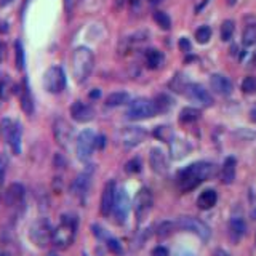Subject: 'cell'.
Instances as JSON below:
<instances>
[{
	"mask_svg": "<svg viewBox=\"0 0 256 256\" xmlns=\"http://www.w3.org/2000/svg\"><path fill=\"white\" fill-rule=\"evenodd\" d=\"M6 170H8V157L5 154H0V186H3Z\"/></svg>",
	"mask_w": 256,
	"mask_h": 256,
	"instance_id": "cell-40",
	"label": "cell"
},
{
	"mask_svg": "<svg viewBox=\"0 0 256 256\" xmlns=\"http://www.w3.org/2000/svg\"><path fill=\"white\" fill-rule=\"evenodd\" d=\"M92 175H93V170L92 168H87L84 173H80V175L75 178V181L72 184V194L77 195L80 200L85 199V195L90 189V183H92Z\"/></svg>",
	"mask_w": 256,
	"mask_h": 256,
	"instance_id": "cell-14",
	"label": "cell"
},
{
	"mask_svg": "<svg viewBox=\"0 0 256 256\" xmlns=\"http://www.w3.org/2000/svg\"><path fill=\"white\" fill-rule=\"evenodd\" d=\"M240 88H242V92L247 93V95L256 93V77H253V75H248V77H245L242 80V85H240Z\"/></svg>",
	"mask_w": 256,
	"mask_h": 256,
	"instance_id": "cell-38",
	"label": "cell"
},
{
	"mask_svg": "<svg viewBox=\"0 0 256 256\" xmlns=\"http://www.w3.org/2000/svg\"><path fill=\"white\" fill-rule=\"evenodd\" d=\"M21 138H22V127L19 122H13V127H11V131L8 134V144L13 150V154L19 155L21 154Z\"/></svg>",
	"mask_w": 256,
	"mask_h": 256,
	"instance_id": "cell-22",
	"label": "cell"
},
{
	"mask_svg": "<svg viewBox=\"0 0 256 256\" xmlns=\"http://www.w3.org/2000/svg\"><path fill=\"white\" fill-rule=\"evenodd\" d=\"M218 202V194L215 189H205L199 197H197V207L200 210H210L216 205Z\"/></svg>",
	"mask_w": 256,
	"mask_h": 256,
	"instance_id": "cell-24",
	"label": "cell"
},
{
	"mask_svg": "<svg viewBox=\"0 0 256 256\" xmlns=\"http://www.w3.org/2000/svg\"><path fill=\"white\" fill-rule=\"evenodd\" d=\"M245 232H247V224L242 218H232L229 221V237L232 242L237 244L245 236Z\"/></svg>",
	"mask_w": 256,
	"mask_h": 256,
	"instance_id": "cell-23",
	"label": "cell"
},
{
	"mask_svg": "<svg viewBox=\"0 0 256 256\" xmlns=\"http://www.w3.org/2000/svg\"><path fill=\"white\" fill-rule=\"evenodd\" d=\"M253 63L256 64V53H255V56H253Z\"/></svg>",
	"mask_w": 256,
	"mask_h": 256,
	"instance_id": "cell-56",
	"label": "cell"
},
{
	"mask_svg": "<svg viewBox=\"0 0 256 256\" xmlns=\"http://www.w3.org/2000/svg\"><path fill=\"white\" fill-rule=\"evenodd\" d=\"M130 103V96L125 92H117V93H111L106 98V106L108 108H117V106H122V104Z\"/></svg>",
	"mask_w": 256,
	"mask_h": 256,
	"instance_id": "cell-28",
	"label": "cell"
},
{
	"mask_svg": "<svg viewBox=\"0 0 256 256\" xmlns=\"http://www.w3.org/2000/svg\"><path fill=\"white\" fill-rule=\"evenodd\" d=\"M154 205V197H152V192H150L147 187H142L136 192L133 199V210H134V216H136L138 223L141 224L142 221L146 220L147 215L150 213Z\"/></svg>",
	"mask_w": 256,
	"mask_h": 256,
	"instance_id": "cell-7",
	"label": "cell"
},
{
	"mask_svg": "<svg viewBox=\"0 0 256 256\" xmlns=\"http://www.w3.org/2000/svg\"><path fill=\"white\" fill-rule=\"evenodd\" d=\"M250 116H252V120H255V122H256V108L250 112Z\"/></svg>",
	"mask_w": 256,
	"mask_h": 256,
	"instance_id": "cell-52",
	"label": "cell"
},
{
	"mask_svg": "<svg viewBox=\"0 0 256 256\" xmlns=\"http://www.w3.org/2000/svg\"><path fill=\"white\" fill-rule=\"evenodd\" d=\"M213 256H231L226 250H223V248H218V250H215Z\"/></svg>",
	"mask_w": 256,
	"mask_h": 256,
	"instance_id": "cell-49",
	"label": "cell"
},
{
	"mask_svg": "<svg viewBox=\"0 0 256 256\" xmlns=\"http://www.w3.org/2000/svg\"><path fill=\"white\" fill-rule=\"evenodd\" d=\"M79 3V0H64V8L67 13H71L74 8H75V5Z\"/></svg>",
	"mask_w": 256,
	"mask_h": 256,
	"instance_id": "cell-45",
	"label": "cell"
},
{
	"mask_svg": "<svg viewBox=\"0 0 256 256\" xmlns=\"http://www.w3.org/2000/svg\"><path fill=\"white\" fill-rule=\"evenodd\" d=\"M149 163L150 168H152L157 175H165L168 171V163H167V155L162 149L159 147H152L149 154Z\"/></svg>",
	"mask_w": 256,
	"mask_h": 256,
	"instance_id": "cell-17",
	"label": "cell"
},
{
	"mask_svg": "<svg viewBox=\"0 0 256 256\" xmlns=\"http://www.w3.org/2000/svg\"><path fill=\"white\" fill-rule=\"evenodd\" d=\"M95 58L87 47H79L72 53V75L77 84H84L93 71Z\"/></svg>",
	"mask_w": 256,
	"mask_h": 256,
	"instance_id": "cell-2",
	"label": "cell"
},
{
	"mask_svg": "<svg viewBox=\"0 0 256 256\" xmlns=\"http://www.w3.org/2000/svg\"><path fill=\"white\" fill-rule=\"evenodd\" d=\"M116 192H117V187L114 181H109L104 186L103 194H101V215L103 216L111 215L112 207H114V200H116Z\"/></svg>",
	"mask_w": 256,
	"mask_h": 256,
	"instance_id": "cell-16",
	"label": "cell"
},
{
	"mask_svg": "<svg viewBox=\"0 0 256 256\" xmlns=\"http://www.w3.org/2000/svg\"><path fill=\"white\" fill-rule=\"evenodd\" d=\"M179 48H181L183 51H186V53H187V51H191V43H189V40L186 39V37H183V39L179 40Z\"/></svg>",
	"mask_w": 256,
	"mask_h": 256,
	"instance_id": "cell-46",
	"label": "cell"
},
{
	"mask_svg": "<svg viewBox=\"0 0 256 256\" xmlns=\"http://www.w3.org/2000/svg\"><path fill=\"white\" fill-rule=\"evenodd\" d=\"M154 136L157 139L163 141V142H171V139H173V131H171L170 127L162 125V127H157L155 130H154Z\"/></svg>",
	"mask_w": 256,
	"mask_h": 256,
	"instance_id": "cell-34",
	"label": "cell"
},
{
	"mask_svg": "<svg viewBox=\"0 0 256 256\" xmlns=\"http://www.w3.org/2000/svg\"><path fill=\"white\" fill-rule=\"evenodd\" d=\"M8 32V22L6 21H0V34Z\"/></svg>",
	"mask_w": 256,
	"mask_h": 256,
	"instance_id": "cell-47",
	"label": "cell"
},
{
	"mask_svg": "<svg viewBox=\"0 0 256 256\" xmlns=\"http://www.w3.org/2000/svg\"><path fill=\"white\" fill-rule=\"evenodd\" d=\"M157 114L154 101L146 100V98H139L130 103V106L127 109V119L130 120H144L150 119Z\"/></svg>",
	"mask_w": 256,
	"mask_h": 256,
	"instance_id": "cell-5",
	"label": "cell"
},
{
	"mask_svg": "<svg viewBox=\"0 0 256 256\" xmlns=\"http://www.w3.org/2000/svg\"><path fill=\"white\" fill-rule=\"evenodd\" d=\"M48 256H58V255H56V253H50Z\"/></svg>",
	"mask_w": 256,
	"mask_h": 256,
	"instance_id": "cell-57",
	"label": "cell"
},
{
	"mask_svg": "<svg viewBox=\"0 0 256 256\" xmlns=\"http://www.w3.org/2000/svg\"><path fill=\"white\" fill-rule=\"evenodd\" d=\"M176 228L192 232V234H195L203 242H208L210 237H212V231H210L208 224H205L202 220L194 216H181L176 221Z\"/></svg>",
	"mask_w": 256,
	"mask_h": 256,
	"instance_id": "cell-6",
	"label": "cell"
},
{
	"mask_svg": "<svg viewBox=\"0 0 256 256\" xmlns=\"http://www.w3.org/2000/svg\"><path fill=\"white\" fill-rule=\"evenodd\" d=\"M71 117L79 124H87L95 119V111L92 106H88L85 103L75 101L71 106Z\"/></svg>",
	"mask_w": 256,
	"mask_h": 256,
	"instance_id": "cell-15",
	"label": "cell"
},
{
	"mask_svg": "<svg viewBox=\"0 0 256 256\" xmlns=\"http://www.w3.org/2000/svg\"><path fill=\"white\" fill-rule=\"evenodd\" d=\"M146 130L141 127H125L122 128V131L119 134V142L122 144L125 149H131L134 146H138L139 142L144 141L146 138Z\"/></svg>",
	"mask_w": 256,
	"mask_h": 256,
	"instance_id": "cell-11",
	"label": "cell"
},
{
	"mask_svg": "<svg viewBox=\"0 0 256 256\" xmlns=\"http://www.w3.org/2000/svg\"><path fill=\"white\" fill-rule=\"evenodd\" d=\"M19 104H21V109L24 111V114L32 116L34 100H32V95H31V88H29V84H27V79L22 80V87H21V92H19Z\"/></svg>",
	"mask_w": 256,
	"mask_h": 256,
	"instance_id": "cell-20",
	"label": "cell"
},
{
	"mask_svg": "<svg viewBox=\"0 0 256 256\" xmlns=\"http://www.w3.org/2000/svg\"><path fill=\"white\" fill-rule=\"evenodd\" d=\"M13 0H0V6H6L8 3H11Z\"/></svg>",
	"mask_w": 256,
	"mask_h": 256,
	"instance_id": "cell-51",
	"label": "cell"
},
{
	"mask_svg": "<svg viewBox=\"0 0 256 256\" xmlns=\"http://www.w3.org/2000/svg\"><path fill=\"white\" fill-rule=\"evenodd\" d=\"M29 237L32 242L39 247L45 248L51 244V237H53V228H51L50 221L47 218H39L29 229Z\"/></svg>",
	"mask_w": 256,
	"mask_h": 256,
	"instance_id": "cell-4",
	"label": "cell"
},
{
	"mask_svg": "<svg viewBox=\"0 0 256 256\" xmlns=\"http://www.w3.org/2000/svg\"><path fill=\"white\" fill-rule=\"evenodd\" d=\"M154 104H155V109H157V114H163V112H168L171 108H173V100L168 96V95H157L155 100H154Z\"/></svg>",
	"mask_w": 256,
	"mask_h": 256,
	"instance_id": "cell-29",
	"label": "cell"
},
{
	"mask_svg": "<svg viewBox=\"0 0 256 256\" xmlns=\"http://www.w3.org/2000/svg\"><path fill=\"white\" fill-rule=\"evenodd\" d=\"M184 95L189 98L191 101L199 103L200 106L210 108L213 106V96L208 93V90H205V87H202L200 84H189L186 88Z\"/></svg>",
	"mask_w": 256,
	"mask_h": 256,
	"instance_id": "cell-13",
	"label": "cell"
},
{
	"mask_svg": "<svg viewBox=\"0 0 256 256\" xmlns=\"http://www.w3.org/2000/svg\"><path fill=\"white\" fill-rule=\"evenodd\" d=\"M152 256H170V253L165 247H155L152 250Z\"/></svg>",
	"mask_w": 256,
	"mask_h": 256,
	"instance_id": "cell-43",
	"label": "cell"
},
{
	"mask_svg": "<svg viewBox=\"0 0 256 256\" xmlns=\"http://www.w3.org/2000/svg\"><path fill=\"white\" fill-rule=\"evenodd\" d=\"M234 29H236L234 21L226 19L221 24V40L223 42H229L232 39V35H234Z\"/></svg>",
	"mask_w": 256,
	"mask_h": 256,
	"instance_id": "cell-32",
	"label": "cell"
},
{
	"mask_svg": "<svg viewBox=\"0 0 256 256\" xmlns=\"http://www.w3.org/2000/svg\"><path fill=\"white\" fill-rule=\"evenodd\" d=\"M178 256H194V255H191V253H186V252H183V253H178Z\"/></svg>",
	"mask_w": 256,
	"mask_h": 256,
	"instance_id": "cell-53",
	"label": "cell"
},
{
	"mask_svg": "<svg viewBox=\"0 0 256 256\" xmlns=\"http://www.w3.org/2000/svg\"><path fill=\"white\" fill-rule=\"evenodd\" d=\"M95 149V133L92 130H84L77 138V157L82 162H88Z\"/></svg>",
	"mask_w": 256,
	"mask_h": 256,
	"instance_id": "cell-12",
	"label": "cell"
},
{
	"mask_svg": "<svg viewBox=\"0 0 256 256\" xmlns=\"http://www.w3.org/2000/svg\"><path fill=\"white\" fill-rule=\"evenodd\" d=\"M253 218H255V220H256V208L253 210Z\"/></svg>",
	"mask_w": 256,
	"mask_h": 256,
	"instance_id": "cell-55",
	"label": "cell"
},
{
	"mask_svg": "<svg viewBox=\"0 0 256 256\" xmlns=\"http://www.w3.org/2000/svg\"><path fill=\"white\" fill-rule=\"evenodd\" d=\"M236 2H237V0H228V3H229V5H234Z\"/></svg>",
	"mask_w": 256,
	"mask_h": 256,
	"instance_id": "cell-54",
	"label": "cell"
},
{
	"mask_svg": "<svg viewBox=\"0 0 256 256\" xmlns=\"http://www.w3.org/2000/svg\"><path fill=\"white\" fill-rule=\"evenodd\" d=\"M14 63H16V69L22 71L24 69V48L19 40L14 42Z\"/></svg>",
	"mask_w": 256,
	"mask_h": 256,
	"instance_id": "cell-33",
	"label": "cell"
},
{
	"mask_svg": "<svg viewBox=\"0 0 256 256\" xmlns=\"http://www.w3.org/2000/svg\"><path fill=\"white\" fill-rule=\"evenodd\" d=\"M16 90H18V87H14V84L11 82V79L8 77V75L0 77V101L8 100Z\"/></svg>",
	"mask_w": 256,
	"mask_h": 256,
	"instance_id": "cell-27",
	"label": "cell"
},
{
	"mask_svg": "<svg viewBox=\"0 0 256 256\" xmlns=\"http://www.w3.org/2000/svg\"><path fill=\"white\" fill-rule=\"evenodd\" d=\"M88 96L92 98V100H98V98L101 96V92H100V90H93V92H90Z\"/></svg>",
	"mask_w": 256,
	"mask_h": 256,
	"instance_id": "cell-50",
	"label": "cell"
},
{
	"mask_svg": "<svg viewBox=\"0 0 256 256\" xmlns=\"http://www.w3.org/2000/svg\"><path fill=\"white\" fill-rule=\"evenodd\" d=\"M170 144H171L170 152H171V157L175 160L183 159V157H186L187 154H189V150H191L189 142L184 141V139H171Z\"/></svg>",
	"mask_w": 256,
	"mask_h": 256,
	"instance_id": "cell-25",
	"label": "cell"
},
{
	"mask_svg": "<svg viewBox=\"0 0 256 256\" xmlns=\"http://www.w3.org/2000/svg\"><path fill=\"white\" fill-rule=\"evenodd\" d=\"M210 87H212L215 93L221 95V96H228L232 93V90H234L232 82L223 74H213L212 77H210Z\"/></svg>",
	"mask_w": 256,
	"mask_h": 256,
	"instance_id": "cell-19",
	"label": "cell"
},
{
	"mask_svg": "<svg viewBox=\"0 0 256 256\" xmlns=\"http://www.w3.org/2000/svg\"><path fill=\"white\" fill-rule=\"evenodd\" d=\"M154 21L157 22V26H160L163 31H168V29L171 27V19L167 13L163 11H155L154 13Z\"/></svg>",
	"mask_w": 256,
	"mask_h": 256,
	"instance_id": "cell-37",
	"label": "cell"
},
{
	"mask_svg": "<svg viewBox=\"0 0 256 256\" xmlns=\"http://www.w3.org/2000/svg\"><path fill=\"white\" fill-rule=\"evenodd\" d=\"M236 171H237V160L234 157H228L224 160L221 167V183L223 184H232L236 179Z\"/></svg>",
	"mask_w": 256,
	"mask_h": 256,
	"instance_id": "cell-21",
	"label": "cell"
},
{
	"mask_svg": "<svg viewBox=\"0 0 256 256\" xmlns=\"http://www.w3.org/2000/svg\"><path fill=\"white\" fill-rule=\"evenodd\" d=\"M176 228V223H173V221H163L159 224V228H157V236L159 237H168L170 234H173L175 232Z\"/></svg>",
	"mask_w": 256,
	"mask_h": 256,
	"instance_id": "cell-36",
	"label": "cell"
},
{
	"mask_svg": "<svg viewBox=\"0 0 256 256\" xmlns=\"http://www.w3.org/2000/svg\"><path fill=\"white\" fill-rule=\"evenodd\" d=\"M24 195H26L24 186L19 184V183H13L6 187V191L3 194V200L8 207H16L22 200H24Z\"/></svg>",
	"mask_w": 256,
	"mask_h": 256,
	"instance_id": "cell-18",
	"label": "cell"
},
{
	"mask_svg": "<svg viewBox=\"0 0 256 256\" xmlns=\"http://www.w3.org/2000/svg\"><path fill=\"white\" fill-rule=\"evenodd\" d=\"M213 170H215L213 163L203 162V160L187 165L183 170H179L176 175V183H178L179 191L189 192L195 189V187L200 186L203 181H207V179L213 175Z\"/></svg>",
	"mask_w": 256,
	"mask_h": 256,
	"instance_id": "cell-1",
	"label": "cell"
},
{
	"mask_svg": "<svg viewBox=\"0 0 256 256\" xmlns=\"http://www.w3.org/2000/svg\"><path fill=\"white\" fill-rule=\"evenodd\" d=\"M141 160L139 159H131V160H128L127 165H125V171L127 173H130V175H134V173H139L141 171Z\"/></svg>",
	"mask_w": 256,
	"mask_h": 256,
	"instance_id": "cell-41",
	"label": "cell"
},
{
	"mask_svg": "<svg viewBox=\"0 0 256 256\" xmlns=\"http://www.w3.org/2000/svg\"><path fill=\"white\" fill-rule=\"evenodd\" d=\"M131 208V202L128 194L125 192V189H117L116 192V200H114V207H112L111 215L114 216V221L117 224H124L128 218V213H130Z\"/></svg>",
	"mask_w": 256,
	"mask_h": 256,
	"instance_id": "cell-9",
	"label": "cell"
},
{
	"mask_svg": "<svg viewBox=\"0 0 256 256\" xmlns=\"http://www.w3.org/2000/svg\"><path fill=\"white\" fill-rule=\"evenodd\" d=\"M165 61V58H163V53L159 50H155V48H150L146 51V64L149 69H159V67H162Z\"/></svg>",
	"mask_w": 256,
	"mask_h": 256,
	"instance_id": "cell-26",
	"label": "cell"
},
{
	"mask_svg": "<svg viewBox=\"0 0 256 256\" xmlns=\"http://www.w3.org/2000/svg\"><path fill=\"white\" fill-rule=\"evenodd\" d=\"M242 42H244V45H247V47L256 43V24H250L245 27V31L242 34Z\"/></svg>",
	"mask_w": 256,
	"mask_h": 256,
	"instance_id": "cell-35",
	"label": "cell"
},
{
	"mask_svg": "<svg viewBox=\"0 0 256 256\" xmlns=\"http://www.w3.org/2000/svg\"><path fill=\"white\" fill-rule=\"evenodd\" d=\"M5 51H6V47H5V43L0 42V63L3 61V58H5Z\"/></svg>",
	"mask_w": 256,
	"mask_h": 256,
	"instance_id": "cell-48",
	"label": "cell"
},
{
	"mask_svg": "<svg viewBox=\"0 0 256 256\" xmlns=\"http://www.w3.org/2000/svg\"><path fill=\"white\" fill-rule=\"evenodd\" d=\"M43 87L48 93L58 95L66 88V74L59 66H51L43 74Z\"/></svg>",
	"mask_w": 256,
	"mask_h": 256,
	"instance_id": "cell-8",
	"label": "cell"
},
{
	"mask_svg": "<svg viewBox=\"0 0 256 256\" xmlns=\"http://www.w3.org/2000/svg\"><path fill=\"white\" fill-rule=\"evenodd\" d=\"M255 240H256V237H255Z\"/></svg>",
	"mask_w": 256,
	"mask_h": 256,
	"instance_id": "cell-58",
	"label": "cell"
},
{
	"mask_svg": "<svg viewBox=\"0 0 256 256\" xmlns=\"http://www.w3.org/2000/svg\"><path fill=\"white\" fill-rule=\"evenodd\" d=\"M53 134L55 139L63 149H69L74 141V128L71 124H67L64 119H56L53 124Z\"/></svg>",
	"mask_w": 256,
	"mask_h": 256,
	"instance_id": "cell-10",
	"label": "cell"
},
{
	"mask_svg": "<svg viewBox=\"0 0 256 256\" xmlns=\"http://www.w3.org/2000/svg\"><path fill=\"white\" fill-rule=\"evenodd\" d=\"M104 146H106V138H104L103 134H100V136H95V147L96 149H104Z\"/></svg>",
	"mask_w": 256,
	"mask_h": 256,
	"instance_id": "cell-44",
	"label": "cell"
},
{
	"mask_svg": "<svg viewBox=\"0 0 256 256\" xmlns=\"http://www.w3.org/2000/svg\"><path fill=\"white\" fill-rule=\"evenodd\" d=\"M75 232H77V218L74 215H63L61 223L58 224V228L53 229L51 244L59 250H64L74 242Z\"/></svg>",
	"mask_w": 256,
	"mask_h": 256,
	"instance_id": "cell-3",
	"label": "cell"
},
{
	"mask_svg": "<svg viewBox=\"0 0 256 256\" xmlns=\"http://www.w3.org/2000/svg\"><path fill=\"white\" fill-rule=\"evenodd\" d=\"M189 84H191V82H187L186 75L176 74L175 77H173V80L170 82V88L173 90V92H176V93H184Z\"/></svg>",
	"mask_w": 256,
	"mask_h": 256,
	"instance_id": "cell-30",
	"label": "cell"
},
{
	"mask_svg": "<svg viewBox=\"0 0 256 256\" xmlns=\"http://www.w3.org/2000/svg\"><path fill=\"white\" fill-rule=\"evenodd\" d=\"M200 117V111L195 108H184L181 112H179V120L183 124H192Z\"/></svg>",
	"mask_w": 256,
	"mask_h": 256,
	"instance_id": "cell-31",
	"label": "cell"
},
{
	"mask_svg": "<svg viewBox=\"0 0 256 256\" xmlns=\"http://www.w3.org/2000/svg\"><path fill=\"white\" fill-rule=\"evenodd\" d=\"M212 37V29L208 26H200L197 31H195V40L199 43H207Z\"/></svg>",
	"mask_w": 256,
	"mask_h": 256,
	"instance_id": "cell-39",
	"label": "cell"
},
{
	"mask_svg": "<svg viewBox=\"0 0 256 256\" xmlns=\"http://www.w3.org/2000/svg\"><path fill=\"white\" fill-rule=\"evenodd\" d=\"M106 245H108V250H109L111 253H114V255H122V253H124L122 244H120L117 239H108Z\"/></svg>",
	"mask_w": 256,
	"mask_h": 256,
	"instance_id": "cell-42",
	"label": "cell"
}]
</instances>
